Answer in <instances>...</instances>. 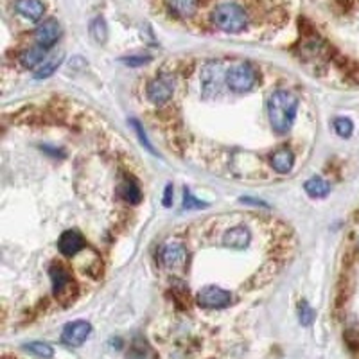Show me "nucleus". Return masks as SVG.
Returning a JSON list of instances; mask_svg holds the SVG:
<instances>
[{"label": "nucleus", "mask_w": 359, "mask_h": 359, "mask_svg": "<svg viewBox=\"0 0 359 359\" xmlns=\"http://www.w3.org/2000/svg\"><path fill=\"white\" fill-rule=\"evenodd\" d=\"M146 94L147 99L153 104H156V107L165 104L172 97V94H175V81L171 78H168V76H160V78L151 79L146 88Z\"/></svg>", "instance_id": "obj_5"}, {"label": "nucleus", "mask_w": 359, "mask_h": 359, "mask_svg": "<svg viewBox=\"0 0 359 359\" xmlns=\"http://www.w3.org/2000/svg\"><path fill=\"white\" fill-rule=\"evenodd\" d=\"M201 0H165L169 11L178 18H191L196 15Z\"/></svg>", "instance_id": "obj_14"}, {"label": "nucleus", "mask_w": 359, "mask_h": 359, "mask_svg": "<svg viewBox=\"0 0 359 359\" xmlns=\"http://www.w3.org/2000/svg\"><path fill=\"white\" fill-rule=\"evenodd\" d=\"M92 332V325L85 320H76V322L67 323L65 329L62 331V341L69 347H79L86 341V338Z\"/></svg>", "instance_id": "obj_7"}, {"label": "nucleus", "mask_w": 359, "mask_h": 359, "mask_svg": "<svg viewBox=\"0 0 359 359\" xmlns=\"http://www.w3.org/2000/svg\"><path fill=\"white\" fill-rule=\"evenodd\" d=\"M252 243V233L246 226H241V224H237V226H232L230 230H226L223 236V245L226 248H233V250H245L248 248V245Z\"/></svg>", "instance_id": "obj_11"}, {"label": "nucleus", "mask_w": 359, "mask_h": 359, "mask_svg": "<svg viewBox=\"0 0 359 359\" xmlns=\"http://www.w3.org/2000/svg\"><path fill=\"white\" fill-rule=\"evenodd\" d=\"M298 111V97L290 90H277L269 95L268 117L271 128L284 135L291 130Z\"/></svg>", "instance_id": "obj_1"}, {"label": "nucleus", "mask_w": 359, "mask_h": 359, "mask_svg": "<svg viewBox=\"0 0 359 359\" xmlns=\"http://www.w3.org/2000/svg\"><path fill=\"white\" fill-rule=\"evenodd\" d=\"M45 56H47V49L41 45H34L20 54V65L25 69H36L45 62Z\"/></svg>", "instance_id": "obj_16"}, {"label": "nucleus", "mask_w": 359, "mask_h": 359, "mask_svg": "<svg viewBox=\"0 0 359 359\" xmlns=\"http://www.w3.org/2000/svg\"><path fill=\"white\" fill-rule=\"evenodd\" d=\"M304 189H306V192L311 198H325L327 194L331 192L329 182H325V180L320 178V176H313V178L307 180Z\"/></svg>", "instance_id": "obj_18"}, {"label": "nucleus", "mask_w": 359, "mask_h": 359, "mask_svg": "<svg viewBox=\"0 0 359 359\" xmlns=\"http://www.w3.org/2000/svg\"><path fill=\"white\" fill-rule=\"evenodd\" d=\"M123 62L130 67H140V65H146V63L149 62V56H130V57H124Z\"/></svg>", "instance_id": "obj_26"}, {"label": "nucleus", "mask_w": 359, "mask_h": 359, "mask_svg": "<svg viewBox=\"0 0 359 359\" xmlns=\"http://www.w3.org/2000/svg\"><path fill=\"white\" fill-rule=\"evenodd\" d=\"M118 194H121V198L130 205H137L142 200V191H140V187L137 185V182L130 178L124 180L123 184L118 185Z\"/></svg>", "instance_id": "obj_17"}, {"label": "nucleus", "mask_w": 359, "mask_h": 359, "mask_svg": "<svg viewBox=\"0 0 359 359\" xmlns=\"http://www.w3.org/2000/svg\"><path fill=\"white\" fill-rule=\"evenodd\" d=\"M90 34H92V38L97 43H104L108 40V25L104 22V18L97 17L92 20V24H90Z\"/></svg>", "instance_id": "obj_20"}, {"label": "nucleus", "mask_w": 359, "mask_h": 359, "mask_svg": "<svg viewBox=\"0 0 359 359\" xmlns=\"http://www.w3.org/2000/svg\"><path fill=\"white\" fill-rule=\"evenodd\" d=\"M298 318H300L302 325H311L314 318H316V313H314V309L307 302H300V306H298Z\"/></svg>", "instance_id": "obj_23"}, {"label": "nucleus", "mask_w": 359, "mask_h": 359, "mask_svg": "<svg viewBox=\"0 0 359 359\" xmlns=\"http://www.w3.org/2000/svg\"><path fill=\"white\" fill-rule=\"evenodd\" d=\"M207 207H208V203H205V201L194 198V194H192L189 189H185L184 191V208H187V210H200V208H207Z\"/></svg>", "instance_id": "obj_24"}, {"label": "nucleus", "mask_w": 359, "mask_h": 359, "mask_svg": "<svg viewBox=\"0 0 359 359\" xmlns=\"http://www.w3.org/2000/svg\"><path fill=\"white\" fill-rule=\"evenodd\" d=\"M332 126H334V131L341 139H348L354 133V123L348 117H336Z\"/></svg>", "instance_id": "obj_22"}, {"label": "nucleus", "mask_w": 359, "mask_h": 359, "mask_svg": "<svg viewBox=\"0 0 359 359\" xmlns=\"http://www.w3.org/2000/svg\"><path fill=\"white\" fill-rule=\"evenodd\" d=\"M162 262L168 268H184L185 262H187V250L182 243H165L162 246Z\"/></svg>", "instance_id": "obj_10"}, {"label": "nucleus", "mask_w": 359, "mask_h": 359, "mask_svg": "<svg viewBox=\"0 0 359 359\" xmlns=\"http://www.w3.org/2000/svg\"><path fill=\"white\" fill-rule=\"evenodd\" d=\"M294 165V155L290 147H278L277 151L271 155V168L278 172V175H287Z\"/></svg>", "instance_id": "obj_13"}, {"label": "nucleus", "mask_w": 359, "mask_h": 359, "mask_svg": "<svg viewBox=\"0 0 359 359\" xmlns=\"http://www.w3.org/2000/svg\"><path fill=\"white\" fill-rule=\"evenodd\" d=\"M223 79L226 81V72L223 69V63L221 62H208L203 67V72H201V85L205 88V95L216 94L217 90L221 88V83Z\"/></svg>", "instance_id": "obj_6"}, {"label": "nucleus", "mask_w": 359, "mask_h": 359, "mask_svg": "<svg viewBox=\"0 0 359 359\" xmlns=\"http://www.w3.org/2000/svg\"><path fill=\"white\" fill-rule=\"evenodd\" d=\"M86 241L85 237L78 232V230H67L60 236L57 239V250L62 252V255L65 257H74L78 255L83 248H85Z\"/></svg>", "instance_id": "obj_9"}, {"label": "nucleus", "mask_w": 359, "mask_h": 359, "mask_svg": "<svg viewBox=\"0 0 359 359\" xmlns=\"http://www.w3.org/2000/svg\"><path fill=\"white\" fill-rule=\"evenodd\" d=\"M15 9L20 17L29 22H38L45 15V4L41 0H17Z\"/></svg>", "instance_id": "obj_12"}, {"label": "nucleus", "mask_w": 359, "mask_h": 359, "mask_svg": "<svg viewBox=\"0 0 359 359\" xmlns=\"http://www.w3.org/2000/svg\"><path fill=\"white\" fill-rule=\"evenodd\" d=\"M198 304L205 309H223L232 304V293L219 286H207L198 293Z\"/></svg>", "instance_id": "obj_4"}, {"label": "nucleus", "mask_w": 359, "mask_h": 359, "mask_svg": "<svg viewBox=\"0 0 359 359\" xmlns=\"http://www.w3.org/2000/svg\"><path fill=\"white\" fill-rule=\"evenodd\" d=\"M172 196H175V194H172V185H168V187H165V192H163V207H171Z\"/></svg>", "instance_id": "obj_27"}, {"label": "nucleus", "mask_w": 359, "mask_h": 359, "mask_svg": "<svg viewBox=\"0 0 359 359\" xmlns=\"http://www.w3.org/2000/svg\"><path fill=\"white\" fill-rule=\"evenodd\" d=\"M212 22L216 27L230 34H237L245 31L248 25V13L243 6L236 2H221L214 8Z\"/></svg>", "instance_id": "obj_2"}, {"label": "nucleus", "mask_w": 359, "mask_h": 359, "mask_svg": "<svg viewBox=\"0 0 359 359\" xmlns=\"http://www.w3.org/2000/svg\"><path fill=\"white\" fill-rule=\"evenodd\" d=\"M50 280H53V291L56 297H62L67 290H70L72 286V278H70L69 271H67L63 266H53L49 269Z\"/></svg>", "instance_id": "obj_15"}, {"label": "nucleus", "mask_w": 359, "mask_h": 359, "mask_svg": "<svg viewBox=\"0 0 359 359\" xmlns=\"http://www.w3.org/2000/svg\"><path fill=\"white\" fill-rule=\"evenodd\" d=\"M62 62H63L62 54H60V56H53L49 57V60H45V62L38 67L36 72H34V79H45V78H49V76H53V74L56 72L57 67L62 65Z\"/></svg>", "instance_id": "obj_19"}, {"label": "nucleus", "mask_w": 359, "mask_h": 359, "mask_svg": "<svg viewBox=\"0 0 359 359\" xmlns=\"http://www.w3.org/2000/svg\"><path fill=\"white\" fill-rule=\"evenodd\" d=\"M131 124H133V128H135V130H137V133H139V139H140V142H142V144H144V146H146V149H147V151H151V153H155V149H153L151 142H149V140H147L146 133H144L142 126H140V124H139V123H137V121H131Z\"/></svg>", "instance_id": "obj_25"}, {"label": "nucleus", "mask_w": 359, "mask_h": 359, "mask_svg": "<svg viewBox=\"0 0 359 359\" xmlns=\"http://www.w3.org/2000/svg\"><path fill=\"white\" fill-rule=\"evenodd\" d=\"M60 36H62V25L57 24V20H54V18L45 20L34 31V40H36L38 45L45 47V49L53 47L60 40Z\"/></svg>", "instance_id": "obj_8"}, {"label": "nucleus", "mask_w": 359, "mask_h": 359, "mask_svg": "<svg viewBox=\"0 0 359 359\" xmlns=\"http://www.w3.org/2000/svg\"><path fill=\"white\" fill-rule=\"evenodd\" d=\"M358 245H359V239H358Z\"/></svg>", "instance_id": "obj_28"}, {"label": "nucleus", "mask_w": 359, "mask_h": 359, "mask_svg": "<svg viewBox=\"0 0 359 359\" xmlns=\"http://www.w3.org/2000/svg\"><path fill=\"white\" fill-rule=\"evenodd\" d=\"M257 79L259 74L252 63H237L232 69L226 70V85L230 86V90L237 92V94L252 90L255 83H257Z\"/></svg>", "instance_id": "obj_3"}, {"label": "nucleus", "mask_w": 359, "mask_h": 359, "mask_svg": "<svg viewBox=\"0 0 359 359\" xmlns=\"http://www.w3.org/2000/svg\"><path fill=\"white\" fill-rule=\"evenodd\" d=\"M25 351L29 354L36 355V358H43V359H50L54 355V348L50 347L49 343H43V341H31L27 345H24Z\"/></svg>", "instance_id": "obj_21"}]
</instances>
